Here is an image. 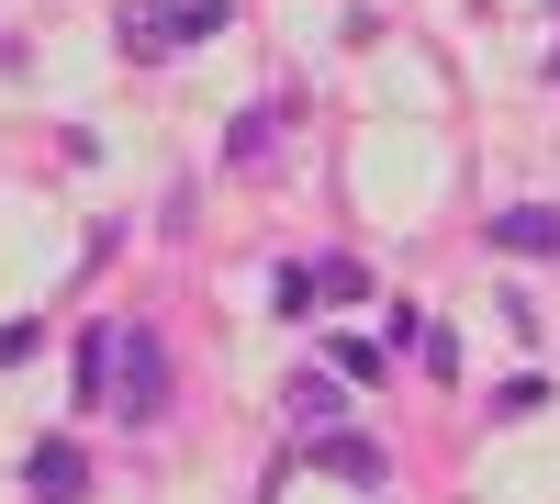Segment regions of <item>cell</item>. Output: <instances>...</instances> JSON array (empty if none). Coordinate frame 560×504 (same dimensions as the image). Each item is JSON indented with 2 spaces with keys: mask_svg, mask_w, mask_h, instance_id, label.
<instances>
[{
  "mask_svg": "<svg viewBox=\"0 0 560 504\" xmlns=\"http://www.w3.org/2000/svg\"><path fill=\"white\" fill-rule=\"evenodd\" d=\"M79 403L90 415H124V426H158L168 415V348H158V326H90L79 337Z\"/></svg>",
  "mask_w": 560,
  "mask_h": 504,
  "instance_id": "1",
  "label": "cell"
},
{
  "mask_svg": "<svg viewBox=\"0 0 560 504\" xmlns=\"http://www.w3.org/2000/svg\"><path fill=\"white\" fill-rule=\"evenodd\" d=\"M113 34H124V57H179V45H202L191 34V0H113Z\"/></svg>",
  "mask_w": 560,
  "mask_h": 504,
  "instance_id": "2",
  "label": "cell"
},
{
  "mask_svg": "<svg viewBox=\"0 0 560 504\" xmlns=\"http://www.w3.org/2000/svg\"><path fill=\"white\" fill-rule=\"evenodd\" d=\"M23 493H34V504H79V493H90V460H79V437H34V460H23Z\"/></svg>",
  "mask_w": 560,
  "mask_h": 504,
  "instance_id": "3",
  "label": "cell"
},
{
  "mask_svg": "<svg viewBox=\"0 0 560 504\" xmlns=\"http://www.w3.org/2000/svg\"><path fill=\"white\" fill-rule=\"evenodd\" d=\"M303 460H314V471H337V482H370V493L393 482V460H382V437H348V426H325V437L303 448Z\"/></svg>",
  "mask_w": 560,
  "mask_h": 504,
  "instance_id": "4",
  "label": "cell"
},
{
  "mask_svg": "<svg viewBox=\"0 0 560 504\" xmlns=\"http://www.w3.org/2000/svg\"><path fill=\"white\" fill-rule=\"evenodd\" d=\"M493 247H504V258H560V202H516V213H493Z\"/></svg>",
  "mask_w": 560,
  "mask_h": 504,
  "instance_id": "5",
  "label": "cell"
},
{
  "mask_svg": "<svg viewBox=\"0 0 560 504\" xmlns=\"http://www.w3.org/2000/svg\"><path fill=\"white\" fill-rule=\"evenodd\" d=\"M280 403H292L303 437H325V426H337V371H292V392H280Z\"/></svg>",
  "mask_w": 560,
  "mask_h": 504,
  "instance_id": "6",
  "label": "cell"
},
{
  "mask_svg": "<svg viewBox=\"0 0 560 504\" xmlns=\"http://www.w3.org/2000/svg\"><path fill=\"white\" fill-rule=\"evenodd\" d=\"M269 146H280V102L236 113V134H224V157H236V168H269Z\"/></svg>",
  "mask_w": 560,
  "mask_h": 504,
  "instance_id": "7",
  "label": "cell"
},
{
  "mask_svg": "<svg viewBox=\"0 0 560 504\" xmlns=\"http://www.w3.org/2000/svg\"><path fill=\"white\" fill-rule=\"evenodd\" d=\"M382 359H393L382 337H337V382H382Z\"/></svg>",
  "mask_w": 560,
  "mask_h": 504,
  "instance_id": "8",
  "label": "cell"
},
{
  "mask_svg": "<svg viewBox=\"0 0 560 504\" xmlns=\"http://www.w3.org/2000/svg\"><path fill=\"white\" fill-rule=\"evenodd\" d=\"M269 303H280V314H314V303H325V281H314V269H280Z\"/></svg>",
  "mask_w": 560,
  "mask_h": 504,
  "instance_id": "9",
  "label": "cell"
},
{
  "mask_svg": "<svg viewBox=\"0 0 560 504\" xmlns=\"http://www.w3.org/2000/svg\"><path fill=\"white\" fill-rule=\"evenodd\" d=\"M382 348H427V314H415V303H382Z\"/></svg>",
  "mask_w": 560,
  "mask_h": 504,
  "instance_id": "10",
  "label": "cell"
}]
</instances>
